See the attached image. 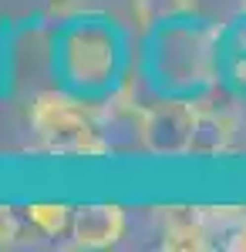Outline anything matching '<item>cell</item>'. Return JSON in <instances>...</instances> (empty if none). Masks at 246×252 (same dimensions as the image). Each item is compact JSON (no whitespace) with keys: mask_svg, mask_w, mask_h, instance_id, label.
Returning a JSON list of instances; mask_svg holds the SVG:
<instances>
[{"mask_svg":"<svg viewBox=\"0 0 246 252\" xmlns=\"http://www.w3.org/2000/svg\"><path fill=\"white\" fill-rule=\"evenodd\" d=\"M128 31L101 10H64L47 20V67L61 91L98 104L135 74Z\"/></svg>","mask_w":246,"mask_h":252,"instance_id":"1","label":"cell"},{"mask_svg":"<svg viewBox=\"0 0 246 252\" xmlns=\"http://www.w3.org/2000/svg\"><path fill=\"white\" fill-rule=\"evenodd\" d=\"M223 24L199 10L138 34L135 78L149 97H199L223 84Z\"/></svg>","mask_w":246,"mask_h":252,"instance_id":"2","label":"cell"},{"mask_svg":"<svg viewBox=\"0 0 246 252\" xmlns=\"http://www.w3.org/2000/svg\"><path fill=\"white\" fill-rule=\"evenodd\" d=\"M27 125L44 155L54 158H108L115 155L98 128L95 108L61 88L38 91L27 104Z\"/></svg>","mask_w":246,"mask_h":252,"instance_id":"3","label":"cell"},{"mask_svg":"<svg viewBox=\"0 0 246 252\" xmlns=\"http://www.w3.org/2000/svg\"><path fill=\"white\" fill-rule=\"evenodd\" d=\"M196 101L186 97H149L142 111V152L152 158L192 155Z\"/></svg>","mask_w":246,"mask_h":252,"instance_id":"4","label":"cell"},{"mask_svg":"<svg viewBox=\"0 0 246 252\" xmlns=\"http://www.w3.org/2000/svg\"><path fill=\"white\" fill-rule=\"evenodd\" d=\"M128 229V215L115 202H88V205H75L71 212V249H112L125 239Z\"/></svg>","mask_w":246,"mask_h":252,"instance_id":"5","label":"cell"},{"mask_svg":"<svg viewBox=\"0 0 246 252\" xmlns=\"http://www.w3.org/2000/svg\"><path fill=\"white\" fill-rule=\"evenodd\" d=\"M192 212L203 252H246L243 205H192Z\"/></svg>","mask_w":246,"mask_h":252,"instance_id":"6","label":"cell"},{"mask_svg":"<svg viewBox=\"0 0 246 252\" xmlns=\"http://www.w3.org/2000/svg\"><path fill=\"white\" fill-rule=\"evenodd\" d=\"M159 239L169 252H203L199 249V229L192 205H169L159 209Z\"/></svg>","mask_w":246,"mask_h":252,"instance_id":"7","label":"cell"},{"mask_svg":"<svg viewBox=\"0 0 246 252\" xmlns=\"http://www.w3.org/2000/svg\"><path fill=\"white\" fill-rule=\"evenodd\" d=\"M71 212L75 209L61 205V202H34L24 209L34 235H44V239H61V235L71 232Z\"/></svg>","mask_w":246,"mask_h":252,"instance_id":"8","label":"cell"},{"mask_svg":"<svg viewBox=\"0 0 246 252\" xmlns=\"http://www.w3.org/2000/svg\"><path fill=\"white\" fill-rule=\"evenodd\" d=\"M132 7H135L138 34H142V31H152V27L165 24V20L196 14L199 10V0H132Z\"/></svg>","mask_w":246,"mask_h":252,"instance_id":"9","label":"cell"},{"mask_svg":"<svg viewBox=\"0 0 246 252\" xmlns=\"http://www.w3.org/2000/svg\"><path fill=\"white\" fill-rule=\"evenodd\" d=\"M27 229H31V222H27L24 209L0 205V249H14L20 239L27 235ZM31 232H34V229H31Z\"/></svg>","mask_w":246,"mask_h":252,"instance_id":"10","label":"cell"},{"mask_svg":"<svg viewBox=\"0 0 246 252\" xmlns=\"http://www.w3.org/2000/svg\"><path fill=\"white\" fill-rule=\"evenodd\" d=\"M240 3H243V10H246V0H240Z\"/></svg>","mask_w":246,"mask_h":252,"instance_id":"11","label":"cell"}]
</instances>
